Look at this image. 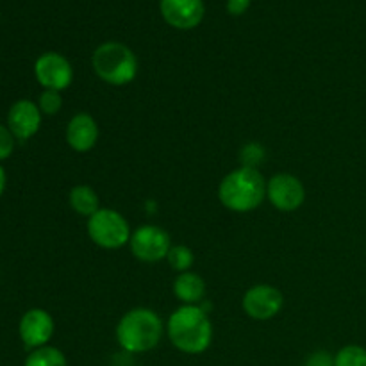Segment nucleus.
<instances>
[{
	"instance_id": "nucleus-1",
	"label": "nucleus",
	"mask_w": 366,
	"mask_h": 366,
	"mask_svg": "<svg viewBox=\"0 0 366 366\" xmlns=\"http://www.w3.org/2000/svg\"><path fill=\"white\" fill-rule=\"evenodd\" d=\"M167 332L172 345L184 354L206 352L213 342V324L202 306H181L170 315Z\"/></svg>"
},
{
	"instance_id": "nucleus-2",
	"label": "nucleus",
	"mask_w": 366,
	"mask_h": 366,
	"mask_svg": "<svg viewBox=\"0 0 366 366\" xmlns=\"http://www.w3.org/2000/svg\"><path fill=\"white\" fill-rule=\"evenodd\" d=\"M222 206L234 213H249L267 199V181L257 168L239 167L229 172L218 186Z\"/></svg>"
},
{
	"instance_id": "nucleus-3",
	"label": "nucleus",
	"mask_w": 366,
	"mask_h": 366,
	"mask_svg": "<svg viewBox=\"0 0 366 366\" xmlns=\"http://www.w3.org/2000/svg\"><path fill=\"white\" fill-rule=\"evenodd\" d=\"M163 331V320L156 311L149 307H134L118 322L117 342L125 352L143 354L159 345Z\"/></svg>"
},
{
	"instance_id": "nucleus-4",
	"label": "nucleus",
	"mask_w": 366,
	"mask_h": 366,
	"mask_svg": "<svg viewBox=\"0 0 366 366\" xmlns=\"http://www.w3.org/2000/svg\"><path fill=\"white\" fill-rule=\"evenodd\" d=\"M92 64L100 81L111 86L131 84L139 70L136 54L120 41H106L97 46Z\"/></svg>"
},
{
	"instance_id": "nucleus-5",
	"label": "nucleus",
	"mask_w": 366,
	"mask_h": 366,
	"mask_svg": "<svg viewBox=\"0 0 366 366\" xmlns=\"http://www.w3.org/2000/svg\"><path fill=\"white\" fill-rule=\"evenodd\" d=\"M131 225L127 218L109 207H100L88 218V236L97 247L117 250L131 242Z\"/></svg>"
},
{
	"instance_id": "nucleus-6",
	"label": "nucleus",
	"mask_w": 366,
	"mask_h": 366,
	"mask_svg": "<svg viewBox=\"0 0 366 366\" xmlns=\"http://www.w3.org/2000/svg\"><path fill=\"white\" fill-rule=\"evenodd\" d=\"M129 245L136 259L143 263H157L167 259L172 249V238L159 225L147 224L132 232Z\"/></svg>"
},
{
	"instance_id": "nucleus-7",
	"label": "nucleus",
	"mask_w": 366,
	"mask_h": 366,
	"mask_svg": "<svg viewBox=\"0 0 366 366\" xmlns=\"http://www.w3.org/2000/svg\"><path fill=\"white\" fill-rule=\"evenodd\" d=\"M34 75L43 88L61 93L70 88L74 81V68L63 54L45 52L36 59Z\"/></svg>"
},
{
	"instance_id": "nucleus-8",
	"label": "nucleus",
	"mask_w": 366,
	"mask_h": 366,
	"mask_svg": "<svg viewBox=\"0 0 366 366\" xmlns=\"http://www.w3.org/2000/svg\"><path fill=\"white\" fill-rule=\"evenodd\" d=\"M267 199L282 213L297 211L306 200L302 181L292 174H277L267 182Z\"/></svg>"
},
{
	"instance_id": "nucleus-9",
	"label": "nucleus",
	"mask_w": 366,
	"mask_h": 366,
	"mask_svg": "<svg viewBox=\"0 0 366 366\" xmlns=\"http://www.w3.org/2000/svg\"><path fill=\"white\" fill-rule=\"evenodd\" d=\"M243 311L254 320H270L285 307V295L270 285H256L243 295Z\"/></svg>"
},
{
	"instance_id": "nucleus-10",
	"label": "nucleus",
	"mask_w": 366,
	"mask_h": 366,
	"mask_svg": "<svg viewBox=\"0 0 366 366\" xmlns=\"http://www.w3.org/2000/svg\"><path fill=\"white\" fill-rule=\"evenodd\" d=\"M159 9L163 20L179 31L195 29L206 13L204 0H159Z\"/></svg>"
},
{
	"instance_id": "nucleus-11",
	"label": "nucleus",
	"mask_w": 366,
	"mask_h": 366,
	"mask_svg": "<svg viewBox=\"0 0 366 366\" xmlns=\"http://www.w3.org/2000/svg\"><path fill=\"white\" fill-rule=\"evenodd\" d=\"M54 318L45 310H29L20 320V338L27 349L36 350L45 347L54 335Z\"/></svg>"
},
{
	"instance_id": "nucleus-12",
	"label": "nucleus",
	"mask_w": 366,
	"mask_h": 366,
	"mask_svg": "<svg viewBox=\"0 0 366 366\" xmlns=\"http://www.w3.org/2000/svg\"><path fill=\"white\" fill-rule=\"evenodd\" d=\"M41 111L32 100H18L7 113V129L16 139H29L41 127Z\"/></svg>"
},
{
	"instance_id": "nucleus-13",
	"label": "nucleus",
	"mask_w": 366,
	"mask_h": 366,
	"mask_svg": "<svg viewBox=\"0 0 366 366\" xmlns=\"http://www.w3.org/2000/svg\"><path fill=\"white\" fill-rule=\"evenodd\" d=\"M66 143L75 152H89L99 142V124L88 113H77L66 125Z\"/></svg>"
},
{
	"instance_id": "nucleus-14",
	"label": "nucleus",
	"mask_w": 366,
	"mask_h": 366,
	"mask_svg": "<svg viewBox=\"0 0 366 366\" xmlns=\"http://www.w3.org/2000/svg\"><path fill=\"white\" fill-rule=\"evenodd\" d=\"M174 295L182 306H200L206 295V282L192 270L179 274L174 281Z\"/></svg>"
},
{
	"instance_id": "nucleus-15",
	"label": "nucleus",
	"mask_w": 366,
	"mask_h": 366,
	"mask_svg": "<svg viewBox=\"0 0 366 366\" xmlns=\"http://www.w3.org/2000/svg\"><path fill=\"white\" fill-rule=\"evenodd\" d=\"M68 202H70L71 209L81 217H93L97 211L100 209V199L99 193L88 184H77L71 188L70 195H68Z\"/></svg>"
},
{
	"instance_id": "nucleus-16",
	"label": "nucleus",
	"mask_w": 366,
	"mask_h": 366,
	"mask_svg": "<svg viewBox=\"0 0 366 366\" xmlns=\"http://www.w3.org/2000/svg\"><path fill=\"white\" fill-rule=\"evenodd\" d=\"M24 366H68V361L59 349L45 345L41 349L32 350Z\"/></svg>"
},
{
	"instance_id": "nucleus-17",
	"label": "nucleus",
	"mask_w": 366,
	"mask_h": 366,
	"mask_svg": "<svg viewBox=\"0 0 366 366\" xmlns=\"http://www.w3.org/2000/svg\"><path fill=\"white\" fill-rule=\"evenodd\" d=\"M167 261L172 267V270H175L177 274H184V272L192 270L193 263H195V256H193L192 249H188V247L172 245Z\"/></svg>"
},
{
	"instance_id": "nucleus-18",
	"label": "nucleus",
	"mask_w": 366,
	"mask_h": 366,
	"mask_svg": "<svg viewBox=\"0 0 366 366\" xmlns=\"http://www.w3.org/2000/svg\"><path fill=\"white\" fill-rule=\"evenodd\" d=\"M336 366H366V349L360 345H347L335 356Z\"/></svg>"
},
{
	"instance_id": "nucleus-19",
	"label": "nucleus",
	"mask_w": 366,
	"mask_h": 366,
	"mask_svg": "<svg viewBox=\"0 0 366 366\" xmlns=\"http://www.w3.org/2000/svg\"><path fill=\"white\" fill-rule=\"evenodd\" d=\"M38 107L43 114H49V117L57 114L61 111V107H63V99H61V93L52 92V89H45V92L39 95Z\"/></svg>"
},
{
	"instance_id": "nucleus-20",
	"label": "nucleus",
	"mask_w": 366,
	"mask_h": 366,
	"mask_svg": "<svg viewBox=\"0 0 366 366\" xmlns=\"http://www.w3.org/2000/svg\"><path fill=\"white\" fill-rule=\"evenodd\" d=\"M14 149V136L6 125L0 124V161L7 159L13 154Z\"/></svg>"
},
{
	"instance_id": "nucleus-21",
	"label": "nucleus",
	"mask_w": 366,
	"mask_h": 366,
	"mask_svg": "<svg viewBox=\"0 0 366 366\" xmlns=\"http://www.w3.org/2000/svg\"><path fill=\"white\" fill-rule=\"evenodd\" d=\"M304 366H336L335 356L327 350H317V352L310 354Z\"/></svg>"
},
{
	"instance_id": "nucleus-22",
	"label": "nucleus",
	"mask_w": 366,
	"mask_h": 366,
	"mask_svg": "<svg viewBox=\"0 0 366 366\" xmlns=\"http://www.w3.org/2000/svg\"><path fill=\"white\" fill-rule=\"evenodd\" d=\"M250 4H252V0H227L229 14H232V16H242L243 13H247Z\"/></svg>"
},
{
	"instance_id": "nucleus-23",
	"label": "nucleus",
	"mask_w": 366,
	"mask_h": 366,
	"mask_svg": "<svg viewBox=\"0 0 366 366\" xmlns=\"http://www.w3.org/2000/svg\"><path fill=\"white\" fill-rule=\"evenodd\" d=\"M6 172H4V168L0 167V197H2L4 189H6Z\"/></svg>"
}]
</instances>
